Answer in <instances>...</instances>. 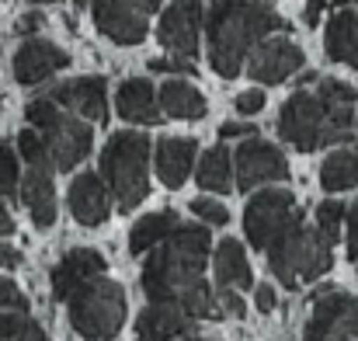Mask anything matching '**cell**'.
Wrapping results in <instances>:
<instances>
[{
  "instance_id": "obj_12",
  "label": "cell",
  "mask_w": 358,
  "mask_h": 341,
  "mask_svg": "<svg viewBox=\"0 0 358 341\" xmlns=\"http://www.w3.org/2000/svg\"><path fill=\"white\" fill-rule=\"evenodd\" d=\"M289 178V160L278 146L264 143V139H243L237 150V188L240 192H254L268 181H285Z\"/></svg>"
},
{
  "instance_id": "obj_27",
  "label": "cell",
  "mask_w": 358,
  "mask_h": 341,
  "mask_svg": "<svg viewBox=\"0 0 358 341\" xmlns=\"http://www.w3.org/2000/svg\"><path fill=\"white\" fill-rule=\"evenodd\" d=\"M199 185L206 188V192H230L234 185H237V178H234V160H230V153H227V146H213L202 160H199Z\"/></svg>"
},
{
  "instance_id": "obj_34",
  "label": "cell",
  "mask_w": 358,
  "mask_h": 341,
  "mask_svg": "<svg viewBox=\"0 0 358 341\" xmlns=\"http://www.w3.org/2000/svg\"><path fill=\"white\" fill-rule=\"evenodd\" d=\"M317 95H324L327 102H338V105H355V98H358V91L352 88V84L334 81V77H324L320 88H317Z\"/></svg>"
},
{
  "instance_id": "obj_10",
  "label": "cell",
  "mask_w": 358,
  "mask_h": 341,
  "mask_svg": "<svg viewBox=\"0 0 358 341\" xmlns=\"http://www.w3.org/2000/svg\"><path fill=\"white\" fill-rule=\"evenodd\" d=\"M358 338V296L320 289L303 341H352Z\"/></svg>"
},
{
  "instance_id": "obj_39",
  "label": "cell",
  "mask_w": 358,
  "mask_h": 341,
  "mask_svg": "<svg viewBox=\"0 0 358 341\" xmlns=\"http://www.w3.org/2000/svg\"><path fill=\"white\" fill-rule=\"evenodd\" d=\"M348 258L355 261V272H358V199L355 206L348 209Z\"/></svg>"
},
{
  "instance_id": "obj_43",
  "label": "cell",
  "mask_w": 358,
  "mask_h": 341,
  "mask_svg": "<svg viewBox=\"0 0 358 341\" xmlns=\"http://www.w3.org/2000/svg\"><path fill=\"white\" fill-rule=\"evenodd\" d=\"M38 28H42V14H38V11H31V14H21V18H17V32H21V35L38 32Z\"/></svg>"
},
{
  "instance_id": "obj_32",
  "label": "cell",
  "mask_w": 358,
  "mask_h": 341,
  "mask_svg": "<svg viewBox=\"0 0 358 341\" xmlns=\"http://www.w3.org/2000/svg\"><path fill=\"white\" fill-rule=\"evenodd\" d=\"M192 213H195L202 223H209V227H227V223H230L227 206H223V202H213V199H195V202H192Z\"/></svg>"
},
{
  "instance_id": "obj_31",
  "label": "cell",
  "mask_w": 358,
  "mask_h": 341,
  "mask_svg": "<svg viewBox=\"0 0 358 341\" xmlns=\"http://www.w3.org/2000/svg\"><path fill=\"white\" fill-rule=\"evenodd\" d=\"M17 157H24V164H52L49 153H45V143L35 129H24L17 136Z\"/></svg>"
},
{
  "instance_id": "obj_23",
  "label": "cell",
  "mask_w": 358,
  "mask_h": 341,
  "mask_svg": "<svg viewBox=\"0 0 358 341\" xmlns=\"http://www.w3.org/2000/svg\"><path fill=\"white\" fill-rule=\"evenodd\" d=\"M216 282L220 289H254V272H250V261L243 254V244L227 237L216 244Z\"/></svg>"
},
{
  "instance_id": "obj_17",
  "label": "cell",
  "mask_w": 358,
  "mask_h": 341,
  "mask_svg": "<svg viewBox=\"0 0 358 341\" xmlns=\"http://www.w3.org/2000/svg\"><path fill=\"white\" fill-rule=\"evenodd\" d=\"M49 98H52L56 105H63L66 112L80 115V118H91V122H105V118H108V84H105V77H77V81H66V84H59Z\"/></svg>"
},
{
  "instance_id": "obj_14",
  "label": "cell",
  "mask_w": 358,
  "mask_h": 341,
  "mask_svg": "<svg viewBox=\"0 0 358 341\" xmlns=\"http://www.w3.org/2000/svg\"><path fill=\"white\" fill-rule=\"evenodd\" d=\"M66 63H70V56L56 42H49V39H24L21 49L14 53V77H17V84L35 88V84L49 81L52 74H59Z\"/></svg>"
},
{
  "instance_id": "obj_46",
  "label": "cell",
  "mask_w": 358,
  "mask_h": 341,
  "mask_svg": "<svg viewBox=\"0 0 358 341\" xmlns=\"http://www.w3.org/2000/svg\"><path fill=\"white\" fill-rule=\"evenodd\" d=\"M73 4H77V7H87V0H73Z\"/></svg>"
},
{
  "instance_id": "obj_47",
  "label": "cell",
  "mask_w": 358,
  "mask_h": 341,
  "mask_svg": "<svg viewBox=\"0 0 358 341\" xmlns=\"http://www.w3.org/2000/svg\"><path fill=\"white\" fill-rule=\"evenodd\" d=\"M31 4H52V0H31Z\"/></svg>"
},
{
  "instance_id": "obj_48",
  "label": "cell",
  "mask_w": 358,
  "mask_h": 341,
  "mask_svg": "<svg viewBox=\"0 0 358 341\" xmlns=\"http://www.w3.org/2000/svg\"><path fill=\"white\" fill-rule=\"evenodd\" d=\"M185 341H209V338H185Z\"/></svg>"
},
{
  "instance_id": "obj_44",
  "label": "cell",
  "mask_w": 358,
  "mask_h": 341,
  "mask_svg": "<svg viewBox=\"0 0 358 341\" xmlns=\"http://www.w3.org/2000/svg\"><path fill=\"white\" fill-rule=\"evenodd\" d=\"M7 233H14V216L7 213V206L0 199V237H7Z\"/></svg>"
},
{
  "instance_id": "obj_5",
  "label": "cell",
  "mask_w": 358,
  "mask_h": 341,
  "mask_svg": "<svg viewBox=\"0 0 358 341\" xmlns=\"http://www.w3.org/2000/svg\"><path fill=\"white\" fill-rule=\"evenodd\" d=\"M150 139L136 129L112 132L101 150V178L112 188L119 209H136L150 192Z\"/></svg>"
},
{
  "instance_id": "obj_21",
  "label": "cell",
  "mask_w": 358,
  "mask_h": 341,
  "mask_svg": "<svg viewBox=\"0 0 358 341\" xmlns=\"http://www.w3.org/2000/svg\"><path fill=\"white\" fill-rule=\"evenodd\" d=\"M195 321L178 310L174 303H150L143 314H139V324H136V341H174L181 338Z\"/></svg>"
},
{
  "instance_id": "obj_26",
  "label": "cell",
  "mask_w": 358,
  "mask_h": 341,
  "mask_svg": "<svg viewBox=\"0 0 358 341\" xmlns=\"http://www.w3.org/2000/svg\"><path fill=\"white\" fill-rule=\"evenodd\" d=\"M320 185L324 192H348L358 185V150L345 146L334 150L324 164H320Z\"/></svg>"
},
{
  "instance_id": "obj_19",
  "label": "cell",
  "mask_w": 358,
  "mask_h": 341,
  "mask_svg": "<svg viewBox=\"0 0 358 341\" xmlns=\"http://www.w3.org/2000/svg\"><path fill=\"white\" fill-rule=\"evenodd\" d=\"M115 109L122 118L129 122H139V125H153L160 122V98H157V88L146 81V77H129L122 81L119 91H115Z\"/></svg>"
},
{
  "instance_id": "obj_35",
  "label": "cell",
  "mask_w": 358,
  "mask_h": 341,
  "mask_svg": "<svg viewBox=\"0 0 358 341\" xmlns=\"http://www.w3.org/2000/svg\"><path fill=\"white\" fill-rule=\"evenodd\" d=\"M216 310L220 314H230V317H243L247 314V303H243V296H240L237 289H220L216 293Z\"/></svg>"
},
{
  "instance_id": "obj_18",
  "label": "cell",
  "mask_w": 358,
  "mask_h": 341,
  "mask_svg": "<svg viewBox=\"0 0 358 341\" xmlns=\"http://www.w3.org/2000/svg\"><path fill=\"white\" fill-rule=\"evenodd\" d=\"M52 164H28V174L21 181V202L38 230L52 227L56 220V185H52Z\"/></svg>"
},
{
  "instance_id": "obj_37",
  "label": "cell",
  "mask_w": 358,
  "mask_h": 341,
  "mask_svg": "<svg viewBox=\"0 0 358 341\" xmlns=\"http://www.w3.org/2000/svg\"><path fill=\"white\" fill-rule=\"evenodd\" d=\"M237 112L240 115H257L261 109H264V91H257V88H250V91H243V95H237Z\"/></svg>"
},
{
  "instance_id": "obj_3",
  "label": "cell",
  "mask_w": 358,
  "mask_h": 341,
  "mask_svg": "<svg viewBox=\"0 0 358 341\" xmlns=\"http://www.w3.org/2000/svg\"><path fill=\"white\" fill-rule=\"evenodd\" d=\"M352 125H355V105L327 102L317 91L313 95L296 91L278 112V136L303 153L352 143Z\"/></svg>"
},
{
  "instance_id": "obj_7",
  "label": "cell",
  "mask_w": 358,
  "mask_h": 341,
  "mask_svg": "<svg viewBox=\"0 0 358 341\" xmlns=\"http://www.w3.org/2000/svg\"><path fill=\"white\" fill-rule=\"evenodd\" d=\"M66 307H70L73 331L87 341H112L125 324V289L105 275L70 293Z\"/></svg>"
},
{
  "instance_id": "obj_30",
  "label": "cell",
  "mask_w": 358,
  "mask_h": 341,
  "mask_svg": "<svg viewBox=\"0 0 358 341\" xmlns=\"http://www.w3.org/2000/svg\"><path fill=\"white\" fill-rule=\"evenodd\" d=\"M21 167H17V150L0 143V195H14L21 188Z\"/></svg>"
},
{
  "instance_id": "obj_15",
  "label": "cell",
  "mask_w": 358,
  "mask_h": 341,
  "mask_svg": "<svg viewBox=\"0 0 358 341\" xmlns=\"http://www.w3.org/2000/svg\"><path fill=\"white\" fill-rule=\"evenodd\" d=\"M105 268H108V261L94 247H73V251H66L56 261V268H52V296L56 300H70V293H77L84 282L105 275Z\"/></svg>"
},
{
  "instance_id": "obj_2",
  "label": "cell",
  "mask_w": 358,
  "mask_h": 341,
  "mask_svg": "<svg viewBox=\"0 0 358 341\" xmlns=\"http://www.w3.org/2000/svg\"><path fill=\"white\" fill-rule=\"evenodd\" d=\"M271 32H289V25L268 0H216V7L206 14L213 70L234 81Z\"/></svg>"
},
{
  "instance_id": "obj_42",
  "label": "cell",
  "mask_w": 358,
  "mask_h": 341,
  "mask_svg": "<svg viewBox=\"0 0 358 341\" xmlns=\"http://www.w3.org/2000/svg\"><path fill=\"white\" fill-rule=\"evenodd\" d=\"M324 7H327V0H306V7H303V21H306L310 28H313V25H320Z\"/></svg>"
},
{
  "instance_id": "obj_6",
  "label": "cell",
  "mask_w": 358,
  "mask_h": 341,
  "mask_svg": "<svg viewBox=\"0 0 358 341\" xmlns=\"http://www.w3.org/2000/svg\"><path fill=\"white\" fill-rule=\"evenodd\" d=\"M24 118L42 136L45 153H49V160H52L56 171H73L80 160H87L91 143H94V132H91V125L80 115L66 112L52 98H35V102H28Z\"/></svg>"
},
{
  "instance_id": "obj_33",
  "label": "cell",
  "mask_w": 358,
  "mask_h": 341,
  "mask_svg": "<svg viewBox=\"0 0 358 341\" xmlns=\"http://www.w3.org/2000/svg\"><path fill=\"white\" fill-rule=\"evenodd\" d=\"M0 310L3 314H24L28 310V296L17 289L14 279H0Z\"/></svg>"
},
{
  "instance_id": "obj_40",
  "label": "cell",
  "mask_w": 358,
  "mask_h": 341,
  "mask_svg": "<svg viewBox=\"0 0 358 341\" xmlns=\"http://www.w3.org/2000/svg\"><path fill=\"white\" fill-rule=\"evenodd\" d=\"M254 303H257V314H271L275 303H278V296H275L271 286H254Z\"/></svg>"
},
{
  "instance_id": "obj_8",
  "label": "cell",
  "mask_w": 358,
  "mask_h": 341,
  "mask_svg": "<svg viewBox=\"0 0 358 341\" xmlns=\"http://www.w3.org/2000/svg\"><path fill=\"white\" fill-rule=\"evenodd\" d=\"M299 220H303V209H299L296 195L285 192V188H261V192H254V199L243 209L247 240L257 251H268L275 237H282L285 230L292 223H299Z\"/></svg>"
},
{
  "instance_id": "obj_24",
  "label": "cell",
  "mask_w": 358,
  "mask_h": 341,
  "mask_svg": "<svg viewBox=\"0 0 358 341\" xmlns=\"http://www.w3.org/2000/svg\"><path fill=\"white\" fill-rule=\"evenodd\" d=\"M157 98H160V112L171 115V118H185V122L202 118L209 109L206 95L188 81H167L164 88H157Z\"/></svg>"
},
{
  "instance_id": "obj_45",
  "label": "cell",
  "mask_w": 358,
  "mask_h": 341,
  "mask_svg": "<svg viewBox=\"0 0 358 341\" xmlns=\"http://www.w3.org/2000/svg\"><path fill=\"white\" fill-rule=\"evenodd\" d=\"M348 4H355V0H338V7H348Z\"/></svg>"
},
{
  "instance_id": "obj_1",
  "label": "cell",
  "mask_w": 358,
  "mask_h": 341,
  "mask_svg": "<svg viewBox=\"0 0 358 341\" xmlns=\"http://www.w3.org/2000/svg\"><path fill=\"white\" fill-rule=\"evenodd\" d=\"M209 230L192 227V223H178V230L160 240L150 258L143 261V293L150 303H174L178 310H185L192 321H209L216 317V296L206 286L202 272L209 261Z\"/></svg>"
},
{
  "instance_id": "obj_20",
  "label": "cell",
  "mask_w": 358,
  "mask_h": 341,
  "mask_svg": "<svg viewBox=\"0 0 358 341\" xmlns=\"http://www.w3.org/2000/svg\"><path fill=\"white\" fill-rule=\"evenodd\" d=\"M195 139L192 136H164L157 143V174L167 188H181L195 164Z\"/></svg>"
},
{
  "instance_id": "obj_4",
  "label": "cell",
  "mask_w": 358,
  "mask_h": 341,
  "mask_svg": "<svg viewBox=\"0 0 358 341\" xmlns=\"http://www.w3.org/2000/svg\"><path fill=\"white\" fill-rule=\"evenodd\" d=\"M331 265H334L331 240L317 227H306L303 220L292 223L282 237H275L268 247V268L285 289H299V286L327 275Z\"/></svg>"
},
{
  "instance_id": "obj_41",
  "label": "cell",
  "mask_w": 358,
  "mask_h": 341,
  "mask_svg": "<svg viewBox=\"0 0 358 341\" xmlns=\"http://www.w3.org/2000/svg\"><path fill=\"white\" fill-rule=\"evenodd\" d=\"M17 265H21V251H17L14 244H0V268L14 272Z\"/></svg>"
},
{
  "instance_id": "obj_28",
  "label": "cell",
  "mask_w": 358,
  "mask_h": 341,
  "mask_svg": "<svg viewBox=\"0 0 358 341\" xmlns=\"http://www.w3.org/2000/svg\"><path fill=\"white\" fill-rule=\"evenodd\" d=\"M0 341H49V335L24 314H0Z\"/></svg>"
},
{
  "instance_id": "obj_11",
  "label": "cell",
  "mask_w": 358,
  "mask_h": 341,
  "mask_svg": "<svg viewBox=\"0 0 358 341\" xmlns=\"http://www.w3.org/2000/svg\"><path fill=\"white\" fill-rule=\"evenodd\" d=\"M206 25V14L199 7V0H174L157 25V39L164 49H171V56L192 60L199 53V32Z\"/></svg>"
},
{
  "instance_id": "obj_13",
  "label": "cell",
  "mask_w": 358,
  "mask_h": 341,
  "mask_svg": "<svg viewBox=\"0 0 358 341\" xmlns=\"http://www.w3.org/2000/svg\"><path fill=\"white\" fill-rule=\"evenodd\" d=\"M306 63L303 49L292 42V39H264L250 60H247V74L257 81V84H282L289 81L292 74H299Z\"/></svg>"
},
{
  "instance_id": "obj_29",
  "label": "cell",
  "mask_w": 358,
  "mask_h": 341,
  "mask_svg": "<svg viewBox=\"0 0 358 341\" xmlns=\"http://www.w3.org/2000/svg\"><path fill=\"white\" fill-rule=\"evenodd\" d=\"M348 220V209H345V202H320L317 206V230L334 244L338 240V233H341V223Z\"/></svg>"
},
{
  "instance_id": "obj_16",
  "label": "cell",
  "mask_w": 358,
  "mask_h": 341,
  "mask_svg": "<svg viewBox=\"0 0 358 341\" xmlns=\"http://www.w3.org/2000/svg\"><path fill=\"white\" fill-rule=\"evenodd\" d=\"M66 202H70V213L77 223L84 227H101L108 216H112V195H108V185L101 174H77L70 192H66Z\"/></svg>"
},
{
  "instance_id": "obj_9",
  "label": "cell",
  "mask_w": 358,
  "mask_h": 341,
  "mask_svg": "<svg viewBox=\"0 0 358 341\" xmlns=\"http://www.w3.org/2000/svg\"><path fill=\"white\" fill-rule=\"evenodd\" d=\"M164 0H94V25L115 46H139Z\"/></svg>"
},
{
  "instance_id": "obj_36",
  "label": "cell",
  "mask_w": 358,
  "mask_h": 341,
  "mask_svg": "<svg viewBox=\"0 0 358 341\" xmlns=\"http://www.w3.org/2000/svg\"><path fill=\"white\" fill-rule=\"evenodd\" d=\"M150 70L153 74H195V67L188 60H181V56H171V60L157 56V60H150Z\"/></svg>"
},
{
  "instance_id": "obj_22",
  "label": "cell",
  "mask_w": 358,
  "mask_h": 341,
  "mask_svg": "<svg viewBox=\"0 0 358 341\" xmlns=\"http://www.w3.org/2000/svg\"><path fill=\"white\" fill-rule=\"evenodd\" d=\"M324 49L334 63L355 67L358 70V14L341 7L331 21H327V35H324Z\"/></svg>"
},
{
  "instance_id": "obj_25",
  "label": "cell",
  "mask_w": 358,
  "mask_h": 341,
  "mask_svg": "<svg viewBox=\"0 0 358 341\" xmlns=\"http://www.w3.org/2000/svg\"><path fill=\"white\" fill-rule=\"evenodd\" d=\"M174 230H178L174 209H157V213L143 216V220L132 227V233H129V251H132V254H146V251H153L160 240H167Z\"/></svg>"
},
{
  "instance_id": "obj_38",
  "label": "cell",
  "mask_w": 358,
  "mask_h": 341,
  "mask_svg": "<svg viewBox=\"0 0 358 341\" xmlns=\"http://www.w3.org/2000/svg\"><path fill=\"white\" fill-rule=\"evenodd\" d=\"M257 129L254 122H223L220 125V139H250Z\"/></svg>"
}]
</instances>
